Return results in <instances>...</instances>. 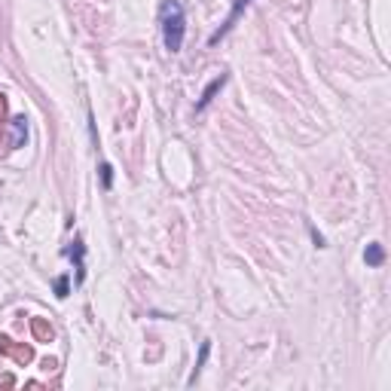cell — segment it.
<instances>
[{"mask_svg":"<svg viewBox=\"0 0 391 391\" xmlns=\"http://www.w3.org/2000/svg\"><path fill=\"white\" fill-rule=\"evenodd\" d=\"M55 293H58V297H67V278H58V281H55Z\"/></svg>","mask_w":391,"mask_h":391,"instance_id":"obj_8","label":"cell"},{"mask_svg":"<svg viewBox=\"0 0 391 391\" xmlns=\"http://www.w3.org/2000/svg\"><path fill=\"white\" fill-rule=\"evenodd\" d=\"M25 135H28V125H25V116H16V119H12V141H9V147H22V141H25Z\"/></svg>","mask_w":391,"mask_h":391,"instance_id":"obj_5","label":"cell"},{"mask_svg":"<svg viewBox=\"0 0 391 391\" xmlns=\"http://www.w3.org/2000/svg\"><path fill=\"white\" fill-rule=\"evenodd\" d=\"M364 260L370 263V266H379V263L385 260V254H382V248H379V245H370V248H367V254H364Z\"/></svg>","mask_w":391,"mask_h":391,"instance_id":"obj_7","label":"cell"},{"mask_svg":"<svg viewBox=\"0 0 391 391\" xmlns=\"http://www.w3.org/2000/svg\"><path fill=\"white\" fill-rule=\"evenodd\" d=\"M162 34H165V46L177 52L184 43V6L177 0H168L162 6Z\"/></svg>","mask_w":391,"mask_h":391,"instance_id":"obj_1","label":"cell"},{"mask_svg":"<svg viewBox=\"0 0 391 391\" xmlns=\"http://www.w3.org/2000/svg\"><path fill=\"white\" fill-rule=\"evenodd\" d=\"M223 83H226V77H217L214 83H211V86H208L205 92H202V98H199V104H196V110H202V107H208V101H211V98L223 89Z\"/></svg>","mask_w":391,"mask_h":391,"instance_id":"obj_3","label":"cell"},{"mask_svg":"<svg viewBox=\"0 0 391 391\" xmlns=\"http://www.w3.org/2000/svg\"><path fill=\"white\" fill-rule=\"evenodd\" d=\"M6 113V101H3V95H0V116Z\"/></svg>","mask_w":391,"mask_h":391,"instance_id":"obj_10","label":"cell"},{"mask_svg":"<svg viewBox=\"0 0 391 391\" xmlns=\"http://www.w3.org/2000/svg\"><path fill=\"white\" fill-rule=\"evenodd\" d=\"M31 330H34L37 342H49V339H52V327L46 324L43 318H34V321H31Z\"/></svg>","mask_w":391,"mask_h":391,"instance_id":"obj_4","label":"cell"},{"mask_svg":"<svg viewBox=\"0 0 391 391\" xmlns=\"http://www.w3.org/2000/svg\"><path fill=\"white\" fill-rule=\"evenodd\" d=\"M248 3H251V0H235V6H232V12H229V16H226V22H223V25H220V31H217V34H211V40H208V43H211V46H214V43H217V40H220V37H223V34H226V31H229V28L235 25V19H239V16H242V12H245V6H248Z\"/></svg>","mask_w":391,"mask_h":391,"instance_id":"obj_2","label":"cell"},{"mask_svg":"<svg viewBox=\"0 0 391 391\" xmlns=\"http://www.w3.org/2000/svg\"><path fill=\"white\" fill-rule=\"evenodd\" d=\"M101 177H104V187H110V165H101Z\"/></svg>","mask_w":391,"mask_h":391,"instance_id":"obj_9","label":"cell"},{"mask_svg":"<svg viewBox=\"0 0 391 391\" xmlns=\"http://www.w3.org/2000/svg\"><path fill=\"white\" fill-rule=\"evenodd\" d=\"M9 358H16L19 364H28L34 355H31V348H28V345H12V348H9Z\"/></svg>","mask_w":391,"mask_h":391,"instance_id":"obj_6","label":"cell"}]
</instances>
